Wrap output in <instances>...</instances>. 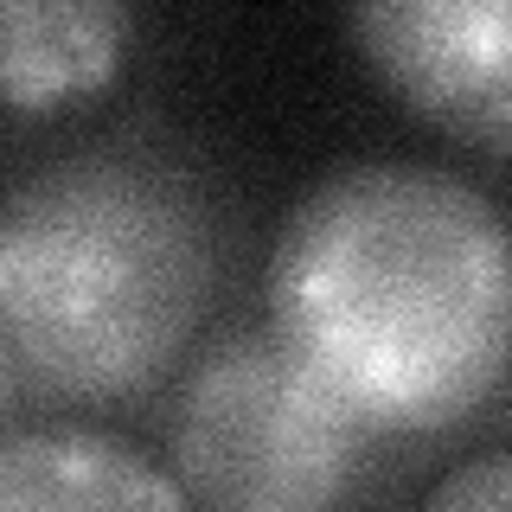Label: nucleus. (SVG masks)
Instances as JSON below:
<instances>
[{"mask_svg": "<svg viewBox=\"0 0 512 512\" xmlns=\"http://www.w3.org/2000/svg\"><path fill=\"white\" fill-rule=\"evenodd\" d=\"M269 327L365 429H448L512 359V231L461 173L340 167L276 231Z\"/></svg>", "mask_w": 512, "mask_h": 512, "instance_id": "f257e3e1", "label": "nucleus"}, {"mask_svg": "<svg viewBox=\"0 0 512 512\" xmlns=\"http://www.w3.org/2000/svg\"><path fill=\"white\" fill-rule=\"evenodd\" d=\"M212 218L154 154L84 148L13 186L0 359L13 391L128 397L186 352L212 295Z\"/></svg>", "mask_w": 512, "mask_h": 512, "instance_id": "f03ea898", "label": "nucleus"}, {"mask_svg": "<svg viewBox=\"0 0 512 512\" xmlns=\"http://www.w3.org/2000/svg\"><path fill=\"white\" fill-rule=\"evenodd\" d=\"M365 436L372 429L276 340V327H244L186 365L167 461L192 512H340Z\"/></svg>", "mask_w": 512, "mask_h": 512, "instance_id": "7ed1b4c3", "label": "nucleus"}, {"mask_svg": "<svg viewBox=\"0 0 512 512\" xmlns=\"http://www.w3.org/2000/svg\"><path fill=\"white\" fill-rule=\"evenodd\" d=\"M346 26L416 116L512 154V0H372Z\"/></svg>", "mask_w": 512, "mask_h": 512, "instance_id": "20e7f679", "label": "nucleus"}, {"mask_svg": "<svg viewBox=\"0 0 512 512\" xmlns=\"http://www.w3.org/2000/svg\"><path fill=\"white\" fill-rule=\"evenodd\" d=\"M0 512H192L180 480L96 429H7Z\"/></svg>", "mask_w": 512, "mask_h": 512, "instance_id": "39448f33", "label": "nucleus"}, {"mask_svg": "<svg viewBox=\"0 0 512 512\" xmlns=\"http://www.w3.org/2000/svg\"><path fill=\"white\" fill-rule=\"evenodd\" d=\"M128 7L116 0H7L0 71L13 109H58L116 77L128 52Z\"/></svg>", "mask_w": 512, "mask_h": 512, "instance_id": "423d86ee", "label": "nucleus"}, {"mask_svg": "<svg viewBox=\"0 0 512 512\" xmlns=\"http://www.w3.org/2000/svg\"><path fill=\"white\" fill-rule=\"evenodd\" d=\"M416 512H512V448H493V455L448 468Z\"/></svg>", "mask_w": 512, "mask_h": 512, "instance_id": "0eeeda50", "label": "nucleus"}]
</instances>
